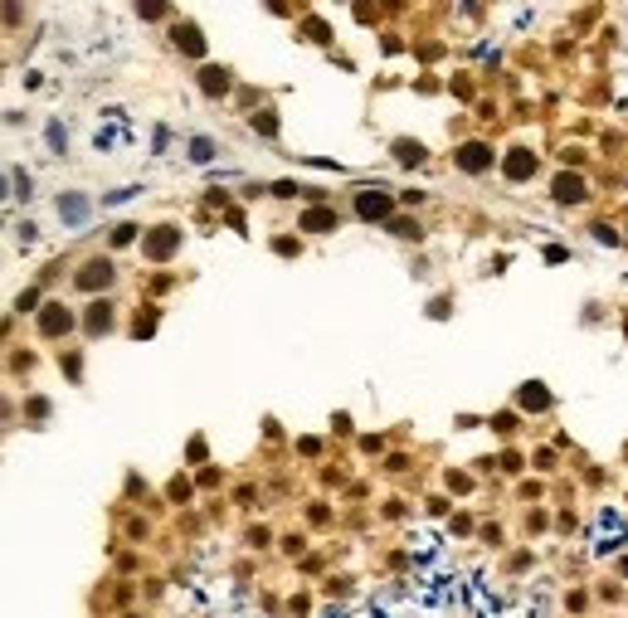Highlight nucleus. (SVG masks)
Returning a JSON list of instances; mask_svg holds the SVG:
<instances>
[{"instance_id":"obj_19","label":"nucleus","mask_w":628,"mask_h":618,"mask_svg":"<svg viewBox=\"0 0 628 618\" xmlns=\"http://www.w3.org/2000/svg\"><path fill=\"white\" fill-rule=\"evenodd\" d=\"M190 156H195V161H209V156H214V141H190Z\"/></svg>"},{"instance_id":"obj_14","label":"nucleus","mask_w":628,"mask_h":618,"mask_svg":"<svg viewBox=\"0 0 628 618\" xmlns=\"http://www.w3.org/2000/svg\"><path fill=\"white\" fill-rule=\"evenodd\" d=\"M107 326H112V307H107V302H93V307H88V331H107Z\"/></svg>"},{"instance_id":"obj_8","label":"nucleus","mask_w":628,"mask_h":618,"mask_svg":"<svg viewBox=\"0 0 628 618\" xmlns=\"http://www.w3.org/2000/svg\"><path fill=\"white\" fill-rule=\"evenodd\" d=\"M487 161H492V151H487L482 141H473V146L458 151V166H463V171H487Z\"/></svg>"},{"instance_id":"obj_7","label":"nucleus","mask_w":628,"mask_h":618,"mask_svg":"<svg viewBox=\"0 0 628 618\" xmlns=\"http://www.w3.org/2000/svg\"><path fill=\"white\" fill-rule=\"evenodd\" d=\"M176 244H181V234H176V229H156V234L146 239V253H151V258H171V253H176Z\"/></svg>"},{"instance_id":"obj_11","label":"nucleus","mask_w":628,"mask_h":618,"mask_svg":"<svg viewBox=\"0 0 628 618\" xmlns=\"http://www.w3.org/2000/svg\"><path fill=\"white\" fill-rule=\"evenodd\" d=\"M200 88H205L209 98H219V93L229 88V73H224V69H200Z\"/></svg>"},{"instance_id":"obj_18","label":"nucleus","mask_w":628,"mask_h":618,"mask_svg":"<svg viewBox=\"0 0 628 618\" xmlns=\"http://www.w3.org/2000/svg\"><path fill=\"white\" fill-rule=\"evenodd\" d=\"M390 229H395L400 239H419V224H414V219H400V224H390Z\"/></svg>"},{"instance_id":"obj_3","label":"nucleus","mask_w":628,"mask_h":618,"mask_svg":"<svg viewBox=\"0 0 628 618\" xmlns=\"http://www.w3.org/2000/svg\"><path fill=\"white\" fill-rule=\"evenodd\" d=\"M107 283H112V263H103V258L88 263V268L78 273V288H88V293H98V288H107Z\"/></svg>"},{"instance_id":"obj_13","label":"nucleus","mask_w":628,"mask_h":618,"mask_svg":"<svg viewBox=\"0 0 628 618\" xmlns=\"http://www.w3.org/2000/svg\"><path fill=\"white\" fill-rule=\"evenodd\" d=\"M545 405H550L545 385H522V409H545Z\"/></svg>"},{"instance_id":"obj_12","label":"nucleus","mask_w":628,"mask_h":618,"mask_svg":"<svg viewBox=\"0 0 628 618\" xmlns=\"http://www.w3.org/2000/svg\"><path fill=\"white\" fill-rule=\"evenodd\" d=\"M302 229L307 234H326V229H336V219H331V209H307L302 214Z\"/></svg>"},{"instance_id":"obj_2","label":"nucleus","mask_w":628,"mask_h":618,"mask_svg":"<svg viewBox=\"0 0 628 618\" xmlns=\"http://www.w3.org/2000/svg\"><path fill=\"white\" fill-rule=\"evenodd\" d=\"M599 531H604V535H599V545H594V550H599V555H609V550L624 540V521H619L614 512H604V516H599Z\"/></svg>"},{"instance_id":"obj_1","label":"nucleus","mask_w":628,"mask_h":618,"mask_svg":"<svg viewBox=\"0 0 628 618\" xmlns=\"http://www.w3.org/2000/svg\"><path fill=\"white\" fill-rule=\"evenodd\" d=\"M356 214H361V219H390V214H395V195L365 190V195H356Z\"/></svg>"},{"instance_id":"obj_9","label":"nucleus","mask_w":628,"mask_h":618,"mask_svg":"<svg viewBox=\"0 0 628 618\" xmlns=\"http://www.w3.org/2000/svg\"><path fill=\"white\" fill-rule=\"evenodd\" d=\"M531 171H536V156L531 151H512L507 156V176L512 181H531Z\"/></svg>"},{"instance_id":"obj_10","label":"nucleus","mask_w":628,"mask_h":618,"mask_svg":"<svg viewBox=\"0 0 628 618\" xmlns=\"http://www.w3.org/2000/svg\"><path fill=\"white\" fill-rule=\"evenodd\" d=\"M176 44H181L186 54H205V34H200L195 24H181V29H176Z\"/></svg>"},{"instance_id":"obj_6","label":"nucleus","mask_w":628,"mask_h":618,"mask_svg":"<svg viewBox=\"0 0 628 618\" xmlns=\"http://www.w3.org/2000/svg\"><path fill=\"white\" fill-rule=\"evenodd\" d=\"M555 200H560V205H575V200H585V181H580L575 171H565V176L555 181Z\"/></svg>"},{"instance_id":"obj_15","label":"nucleus","mask_w":628,"mask_h":618,"mask_svg":"<svg viewBox=\"0 0 628 618\" xmlns=\"http://www.w3.org/2000/svg\"><path fill=\"white\" fill-rule=\"evenodd\" d=\"M395 156H400L405 166H419V161H424V146H419V141H395Z\"/></svg>"},{"instance_id":"obj_20","label":"nucleus","mask_w":628,"mask_h":618,"mask_svg":"<svg viewBox=\"0 0 628 618\" xmlns=\"http://www.w3.org/2000/svg\"><path fill=\"white\" fill-rule=\"evenodd\" d=\"M5 195H10V185H5V176H0V200H5Z\"/></svg>"},{"instance_id":"obj_17","label":"nucleus","mask_w":628,"mask_h":618,"mask_svg":"<svg viewBox=\"0 0 628 618\" xmlns=\"http://www.w3.org/2000/svg\"><path fill=\"white\" fill-rule=\"evenodd\" d=\"M132 239H137V229H132V224H117V229H112V244H117V248H122V244H132Z\"/></svg>"},{"instance_id":"obj_4","label":"nucleus","mask_w":628,"mask_h":618,"mask_svg":"<svg viewBox=\"0 0 628 618\" xmlns=\"http://www.w3.org/2000/svg\"><path fill=\"white\" fill-rule=\"evenodd\" d=\"M69 326H74L69 307H44V316H39V331H44V336H64Z\"/></svg>"},{"instance_id":"obj_16","label":"nucleus","mask_w":628,"mask_h":618,"mask_svg":"<svg viewBox=\"0 0 628 618\" xmlns=\"http://www.w3.org/2000/svg\"><path fill=\"white\" fill-rule=\"evenodd\" d=\"M253 127H258L263 136H273V132H278V117H273V112H258V117H253Z\"/></svg>"},{"instance_id":"obj_5","label":"nucleus","mask_w":628,"mask_h":618,"mask_svg":"<svg viewBox=\"0 0 628 618\" xmlns=\"http://www.w3.org/2000/svg\"><path fill=\"white\" fill-rule=\"evenodd\" d=\"M59 214H64V224H88V200L83 195H59Z\"/></svg>"}]
</instances>
